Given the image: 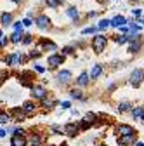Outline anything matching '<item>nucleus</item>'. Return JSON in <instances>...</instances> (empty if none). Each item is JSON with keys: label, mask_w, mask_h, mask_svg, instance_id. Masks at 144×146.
<instances>
[{"label": "nucleus", "mask_w": 144, "mask_h": 146, "mask_svg": "<svg viewBox=\"0 0 144 146\" xmlns=\"http://www.w3.org/2000/svg\"><path fill=\"white\" fill-rule=\"evenodd\" d=\"M141 47H142V38H141V35H139L135 40H132V42H130L129 50H130L132 54H135V52H139V50H141Z\"/></svg>", "instance_id": "nucleus-10"}, {"label": "nucleus", "mask_w": 144, "mask_h": 146, "mask_svg": "<svg viewBox=\"0 0 144 146\" xmlns=\"http://www.w3.org/2000/svg\"><path fill=\"white\" fill-rule=\"evenodd\" d=\"M135 146H144V144L142 143H135Z\"/></svg>", "instance_id": "nucleus-43"}, {"label": "nucleus", "mask_w": 144, "mask_h": 146, "mask_svg": "<svg viewBox=\"0 0 144 146\" xmlns=\"http://www.w3.org/2000/svg\"><path fill=\"white\" fill-rule=\"evenodd\" d=\"M12 115L16 117V120H19V122L24 120V117H26V113H24L23 108H14V110H12Z\"/></svg>", "instance_id": "nucleus-19"}, {"label": "nucleus", "mask_w": 144, "mask_h": 146, "mask_svg": "<svg viewBox=\"0 0 144 146\" xmlns=\"http://www.w3.org/2000/svg\"><path fill=\"white\" fill-rule=\"evenodd\" d=\"M5 134H7V131H5V129H4V127H2V131H0V137H2V139H4V137H5Z\"/></svg>", "instance_id": "nucleus-40"}, {"label": "nucleus", "mask_w": 144, "mask_h": 146, "mask_svg": "<svg viewBox=\"0 0 144 146\" xmlns=\"http://www.w3.org/2000/svg\"><path fill=\"white\" fill-rule=\"evenodd\" d=\"M11 40H12L14 44H19V42L23 40V31H14L12 36H11Z\"/></svg>", "instance_id": "nucleus-21"}, {"label": "nucleus", "mask_w": 144, "mask_h": 146, "mask_svg": "<svg viewBox=\"0 0 144 146\" xmlns=\"http://www.w3.org/2000/svg\"><path fill=\"white\" fill-rule=\"evenodd\" d=\"M23 26H24V25H21V23H16V25H14V30H16V31H23Z\"/></svg>", "instance_id": "nucleus-32"}, {"label": "nucleus", "mask_w": 144, "mask_h": 146, "mask_svg": "<svg viewBox=\"0 0 144 146\" xmlns=\"http://www.w3.org/2000/svg\"><path fill=\"white\" fill-rule=\"evenodd\" d=\"M63 131H64V134H66V136L73 137V136H77V134H78L80 125H77V123H66V125L63 127Z\"/></svg>", "instance_id": "nucleus-5"}, {"label": "nucleus", "mask_w": 144, "mask_h": 146, "mask_svg": "<svg viewBox=\"0 0 144 146\" xmlns=\"http://www.w3.org/2000/svg\"><path fill=\"white\" fill-rule=\"evenodd\" d=\"M66 16L69 17V19H73V21H77L78 17H80V14H78V9H77V7H68V9H66Z\"/></svg>", "instance_id": "nucleus-16"}, {"label": "nucleus", "mask_w": 144, "mask_h": 146, "mask_svg": "<svg viewBox=\"0 0 144 146\" xmlns=\"http://www.w3.org/2000/svg\"><path fill=\"white\" fill-rule=\"evenodd\" d=\"M57 80H59V84H63V85L69 84V82H71V73H69L68 70H61V71L57 73Z\"/></svg>", "instance_id": "nucleus-7"}, {"label": "nucleus", "mask_w": 144, "mask_h": 146, "mask_svg": "<svg viewBox=\"0 0 144 146\" xmlns=\"http://www.w3.org/2000/svg\"><path fill=\"white\" fill-rule=\"evenodd\" d=\"M9 66H17V64H21V61H23V58L19 56L17 52H14V54H11V56L7 58V59H4Z\"/></svg>", "instance_id": "nucleus-9"}, {"label": "nucleus", "mask_w": 144, "mask_h": 146, "mask_svg": "<svg viewBox=\"0 0 144 146\" xmlns=\"http://www.w3.org/2000/svg\"><path fill=\"white\" fill-rule=\"evenodd\" d=\"M108 26H111V21H110V19H101V21H99V25H97V28H99V30H106Z\"/></svg>", "instance_id": "nucleus-25"}, {"label": "nucleus", "mask_w": 144, "mask_h": 146, "mask_svg": "<svg viewBox=\"0 0 144 146\" xmlns=\"http://www.w3.org/2000/svg\"><path fill=\"white\" fill-rule=\"evenodd\" d=\"M12 2H21V0H12Z\"/></svg>", "instance_id": "nucleus-44"}, {"label": "nucleus", "mask_w": 144, "mask_h": 146, "mask_svg": "<svg viewBox=\"0 0 144 146\" xmlns=\"http://www.w3.org/2000/svg\"><path fill=\"white\" fill-rule=\"evenodd\" d=\"M11 146H26L24 136H17V134H14V136L11 137Z\"/></svg>", "instance_id": "nucleus-11"}, {"label": "nucleus", "mask_w": 144, "mask_h": 146, "mask_svg": "<svg viewBox=\"0 0 144 146\" xmlns=\"http://www.w3.org/2000/svg\"><path fill=\"white\" fill-rule=\"evenodd\" d=\"M125 23H127V19H125L123 16H115L113 19H111V26H116V28L125 26Z\"/></svg>", "instance_id": "nucleus-17"}, {"label": "nucleus", "mask_w": 144, "mask_h": 146, "mask_svg": "<svg viewBox=\"0 0 144 146\" xmlns=\"http://www.w3.org/2000/svg\"><path fill=\"white\" fill-rule=\"evenodd\" d=\"M63 63H64V56H61V54H52V56H49V59H47V64L50 68H57Z\"/></svg>", "instance_id": "nucleus-4"}, {"label": "nucleus", "mask_w": 144, "mask_h": 146, "mask_svg": "<svg viewBox=\"0 0 144 146\" xmlns=\"http://www.w3.org/2000/svg\"><path fill=\"white\" fill-rule=\"evenodd\" d=\"M118 111H120V113H123V111H132V104L127 103V101L118 103Z\"/></svg>", "instance_id": "nucleus-20"}, {"label": "nucleus", "mask_w": 144, "mask_h": 146, "mask_svg": "<svg viewBox=\"0 0 144 146\" xmlns=\"http://www.w3.org/2000/svg\"><path fill=\"white\" fill-rule=\"evenodd\" d=\"M14 134H17V136H24V131H23V129H16Z\"/></svg>", "instance_id": "nucleus-38"}, {"label": "nucleus", "mask_w": 144, "mask_h": 146, "mask_svg": "<svg viewBox=\"0 0 144 146\" xmlns=\"http://www.w3.org/2000/svg\"><path fill=\"white\" fill-rule=\"evenodd\" d=\"M135 141V136L134 134H129V136H120L118 137V144L120 146H132Z\"/></svg>", "instance_id": "nucleus-8"}, {"label": "nucleus", "mask_w": 144, "mask_h": 146, "mask_svg": "<svg viewBox=\"0 0 144 146\" xmlns=\"http://www.w3.org/2000/svg\"><path fill=\"white\" fill-rule=\"evenodd\" d=\"M23 25H24V26H31V19H30V17H26V19H23Z\"/></svg>", "instance_id": "nucleus-37"}, {"label": "nucleus", "mask_w": 144, "mask_h": 146, "mask_svg": "<svg viewBox=\"0 0 144 146\" xmlns=\"http://www.w3.org/2000/svg\"><path fill=\"white\" fill-rule=\"evenodd\" d=\"M9 25H12V16L11 14H2V26H9Z\"/></svg>", "instance_id": "nucleus-22"}, {"label": "nucleus", "mask_w": 144, "mask_h": 146, "mask_svg": "<svg viewBox=\"0 0 144 146\" xmlns=\"http://www.w3.org/2000/svg\"><path fill=\"white\" fill-rule=\"evenodd\" d=\"M23 42H24V44H30V42H31V35H24Z\"/></svg>", "instance_id": "nucleus-36"}, {"label": "nucleus", "mask_w": 144, "mask_h": 146, "mask_svg": "<svg viewBox=\"0 0 144 146\" xmlns=\"http://www.w3.org/2000/svg\"><path fill=\"white\" fill-rule=\"evenodd\" d=\"M90 125H92V123H90V122H87V120H85V118H83V120H82V122H80V129H87V127H90Z\"/></svg>", "instance_id": "nucleus-30"}, {"label": "nucleus", "mask_w": 144, "mask_h": 146, "mask_svg": "<svg viewBox=\"0 0 144 146\" xmlns=\"http://www.w3.org/2000/svg\"><path fill=\"white\" fill-rule=\"evenodd\" d=\"M61 106H63V110H69L71 103H69V101H64V103H61Z\"/></svg>", "instance_id": "nucleus-35"}, {"label": "nucleus", "mask_w": 144, "mask_h": 146, "mask_svg": "<svg viewBox=\"0 0 144 146\" xmlns=\"http://www.w3.org/2000/svg\"><path fill=\"white\" fill-rule=\"evenodd\" d=\"M11 120V115H7L5 111H2V113H0V122H2V123H7Z\"/></svg>", "instance_id": "nucleus-28"}, {"label": "nucleus", "mask_w": 144, "mask_h": 146, "mask_svg": "<svg viewBox=\"0 0 144 146\" xmlns=\"http://www.w3.org/2000/svg\"><path fill=\"white\" fill-rule=\"evenodd\" d=\"M47 89L45 87H42V85H35V87H31V96H33V99H45L47 98Z\"/></svg>", "instance_id": "nucleus-3"}, {"label": "nucleus", "mask_w": 144, "mask_h": 146, "mask_svg": "<svg viewBox=\"0 0 144 146\" xmlns=\"http://www.w3.org/2000/svg\"><path fill=\"white\" fill-rule=\"evenodd\" d=\"M96 30H99V28H94V26H89V28H85V30H83L82 33H83V35H87V33H94Z\"/></svg>", "instance_id": "nucleus-31"}, {"label": "nucleus", "mask_w": 144, "mask_h": 146, "mask_svg": "<svg viewBox=\"0 0 144 146\" xmlns=\"http://www.w3.org/2000/svg\"><path fill=\"white\" fill-rule=\"evenodd\" d=\"M116 134L118 136H129V134H134V129L130 125H127V123H120V125H116Z\"/></svg>", "instance_id": "nucleus-6"}, {"label": "nucleus", "mask_w": 144, "mask_h": 146, "mask_svg": "<svg viewBox=\"0 0 144 146\" xmlns=\"http://www.w3.org/2000/svg\"><path fill=\"white\" fill-rule=\"evenodd\" d=\"M40 56V50H31L30 52V58H38Z\"/></svg>", "instance_id": "nucleus-33"}, {"label": "nucleus", "mask_w": 144, "mask_h": 146, "mask_svg": "<svg viewBox=\"0 0 144 146\" xmlns=\"http://www.w3.org/2000/svg\"><path fill=\"white\" fill-rule=\"evenodd\" d=\"M144 80V71L141 70V68H137V70H134L132 73H130V78H129V82L132 84V87H137L141 82Z\"/></svg>", "instance_id": "nucleus-2"}, {"label": "nucleus", "mask_w": 144, "mask_h": 146, "mask_svg": "<svg viewBox=\"0 0 144 146\" xmlns=\"http://www.w3.org/2000/svg\"><path fill=\"white\" fill-rule=\"evenodd\" d=\"M96 118H97V117H96V113H87V115H85V120H87V122H90V123H94V122H96Z\"/></svg>", "instance_id": "nucleus-29"}, {"label": "nucleus", "mask_w": 144, "mask_h": 146, "mask_svg": "<svg viewBox=\"0 0 144 146\" xmlns=\"http://www.w3.org/2000/svg\"><path fill=\"white\" fill-rule=\"evenodd\" d=\"M106 44H108V40H106L104 35H96L94 40H92V49H94V52H96V54H101V52L104 50Z\"/></svg>", "instance_id": "nucleus-1"}, {"label": "nucleus", "mask_w": 144, "mask_h": 146, "mask_svg": "<svg viewBox=\"0 0 144 146\" xmlns=\"http://www.w3.org/2000/svg\"><path fill=\"white\" fill-rule=\"evenodd\" d=\"M89 80H90V75L89 73H80V77L77 78V85H80V87H85V85H89Z\"/></svg>", "instance_id": "nucleus-15"}, {"label": "nucleus", "mask_w": 144, "mask_h": 146, "mask_svg": "<svg viewBox=\"0 0 144 146\" xmlns=\"http://www.w3.org/2000/svg\"><path fill=\"white\" fill-rule=\"evenodd\" d=\"M71 52H73V47H64L63 49V56L64 54H71Z\"/></svg>", "instance_id": "nucleus-34"}, {"label": "nucleus", "mask_w": 144, "mask_h": 146, "mask_svg": "<svg viewBox=\"0 0 144 146\" xmlns=\"http://www.w3.org/2000/svg\"><path fill=\"white\" fill-rule=\"evenodd\" d=\"M44 49L45 50H57V45L52 42H44Z\"/></svg>", "instance_id": "nucleus-26"}, {"label": "nucleus", "mask_w": 144, "mask_h": 146, "mask_svg": "<svg viewBox=\"0 0 144 146\" xmlns=\"http://www.w3.org/2000/svg\"><path fill=\"white\" fill-rule=\"evenodd\" d=\"M54 104H57V101H56V99H47V98H45V99H42V106H44V108H49V110H50Z\"/></svg>", "instance_id": "nucleus-23"}, {"label": "nucleus", "mask_w": 144, "mask_h": 146, "mask_svg": "<svg viewBox=\"0 0 144 146\" xmlns=\"http://www.w3.org/2000/svg\"><path fill=\"white\" fill-rule=\"evenodd\" d=\"M99 146H106V144H99Z\"/></svg>", "instance_id": "nucleus-46"}, {"label": "nucleus", "mask_w": 144, "mask_h": 146, "mask_svg": "<svg viewBox=\"0 0 144 146\" xmlns=\"http://www.w3.org/2000/svg\"><path fill=\"white\" fill-rule=\"evenodd\" d=\"M134 16H141V9H134Z\"/></svg>", "instance_id": "nucleus-42"}, {"label": "nucleus", "mask_w": 144, "mask_h": 146, "mask_svg": "<svg viewBox=\"0 0 144 146\" xmlns=\"http://www.w3.org/2000/svg\"><path fill=\"white\" fill-rule=\"evenodd\" d=\"M0 42H2V47H5V42H7V38H5V35L2 33V38H0Z\"/></svg>", "instance_id": "nucleus-39"}, {"label": "nucleus", "mask_w": 144, "mask_h": 146, "mask_svg": "<svg viewBox=\"0 0 144 146\" xmlns=\"http://www.w3.org/2000/svg\"><path fill=\"white\" fill-rule=\"evenodd\" d=\"M49 25H50V19H49L47 16H38V17H37V26H38L40 30L49 28Z\"/></svg>", "instance_id": "nucleus-12"}, {"label": "nucleus", "mask_w": 144, "mask_h": 146, "mask_svg": "<svg viewBox=\"0 0 144 146\" xmlns=\"http://www.w3.org/2000/svg\"><path fill=\"white\" fill-rule=\"evenodd\" d=\"M142 117H144V108H142V106H135V108L132 110V118L142 120Z\"/></svg>", "instance_id": "nucleus-18"}, {"label": "nucleus", "mask_w": 144, "mask_h": 146, "mask_svg": "<svg viewBox=\"0 0 144 146\" xmlns=\"http://www.w3.org/2000/svg\"><path fill=\"white\" fill-rule=\"evenodd\" d=\"M64 2V0H47V5L49 7H57V5H61Z\"/></svg>", "instance_id": "nucleus-27"}, {"label": "nucleus", "mask_w": 144, "mask_h": 146, "mask_svg": "<svg viewBox=\"0 0 144 146\" xmlns=\"http://www.w3.org/2000/svg\"><path fill=\"white\" fill-rule=\"evenodd\" d=\"M35 70H37V71H38V73H44V71H45V70H44V68H42V66H35Z\"/></svg>", "instance_id": "nucleus-41"}, {"label": "nucleus", "mask_w": 144, "mask_h": 146, "mask_svg": "<svg viewBox=\"0 0 144 146\" xmlns=\"http://www.w3.org/2000/svg\"><path fill=\"white\" fill-rule=\"evenodd\" d=\"M21 108L24 110V113H26V115H33L35 111H37V106H35V103H31V101L23 103V106H21Z\"/></svg>", "instance_id": "nucleus-14"}, {"label": "nucleus", "mask_w": 144, "mask_h": 146, "mask_svg": "<svg viewBox=\"0 0 144 146\" xmlns=\"http://www.w3.org/2000/svg\"><path fill=\"white\" fill-rule=\"evenodd\" d=\"M102 70H104V68H102V64H99V63H97V64H94V66H92V70H90V78H92V80L99 78V77H101V73H102Z\"/></svg>", "instance_id": "nucleus-13"}, {"label": "nucleus", "mask_w": 144, "mask_h": 146, "mask_svg": "<svg viewBox=\"0 0 144 146\" xmlns=\"http://www.w3.org/2000/svg\"><path fill=\"white\" fill-rule=\"evenodd\" d=\"M69 96L73 98V99H83V94H82V90H78V89H73V90H69Z\"/></svg>", "instance_id": "nucleus-24"}, {"label": "nucleus", "mask_w": 144, "mask_h": 146, "mask_svg": "<svg viewBox=\"0 0 144 146\" xmlns=\"http://www.w3.org/2000/svg\"><path fill=\"white\" fill-rule=\"evenodd\" d=\"M130 2H137V0H130Z\"/></svg>", "instance_id": "nucleus-45"}]
</instances>
